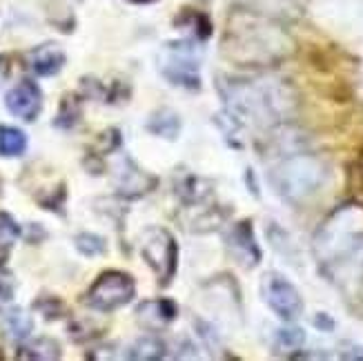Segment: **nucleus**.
<instances>
[{
    "label": "nucleus",
    "mask_w": 363,
    "mask_h": 361,
    "mask_svg": "<svg viewBox=\"0 0 363 361\" xmlns=\"http://www.w3.org/2000/svg\"><path fill=\"white\" fill-rule=\"evenodd\" d=\"M130 359L138 361H154V359H163L165 357V343L159 337H140L132 343V348L128 352Z\"/></svg>",
    "instance_id": "nucleus-17"
},
{
    "label": "nucleus",
    "mask_w": 363,
    "mask_h": 361,
    "mask_svg": "<svg viewBox=\"0 0 363 361\" xmlns=\"http://www.w3.org/2000/svg\"><path fill=\"white\" fill-rule=\"evenodd\" d=\"M140 255H143L145 263L152 268L161 286H167L172 277L177 272V259H179V248L172 237V232L165 228H150L140 237Z\"/></svg>",
    "instance_id": "nucleus-6"
},
{
    "label": "nucleus",
    "mask_w": 363,
    "mask_h": 361,
    "mask_svg": "<svg viewBox=\"0 0 363 361\" xmlns=\"http://www.w3.org/2000/svg\"><path fill=\"white\" fill-rule=\"evenodd\" d=\"M34 321L23 308H11L3 315V333L9 341H25L31 335Z\"/></svg>",
    "instance_id": "nucleus-14"
},
{
    "label": "nucleus",
    "mask_w": 363,
    "mask_h": 361,
    "mask_svg": "<svg viewBox=\"0 0 363 361\" xmlns=\"http://www.w3.org/2000/svg\"><path fill=\"white\" fill-rule=\"evenodd\" d=\"M261 294L265 304L272 308V312L283 321H294L301 317L303 312V299L298 290L290 281L279 272H267L261 281Z\"/></svg>",
    "instance_id": "nucleus-8"
},
{
    "label": "nucleus",
    "mask_w": 363,
    "mask_h": 361,
    "mask_svg": "<svg viewBox=\"0 0 363 361\" xmlns=\"http://www.w3.org/2000/svg\"><path fill=\"white\" fill-rule=\"evenodd\" d=\"M9 301H11V288L5 284V281H0V310H3Z\"/></svg>",
    "instance_id": "nucleus-23"
},
{
    "label": "nucleus",
    "mask_w": 363,
    "mask_h": 361,
    "mask_svg": "<svg viewBox=\"0 0 363 361\" xmlns=\"http://www.w3.org/2000/svg\"><path fill=\"white\" fill-rule=\"evenodd\" d=\"M177 319V306L169 299H152L143 301L136 308V321L147 331H161L167 323Z\"/></svg>",
    "instance_id": "nucleus-11"
},
{
    "label": "nucleus",
    "mask_w": 363,
    "mask_h": 361,
    "mask_svg": "<svg viewBox=\"0 0 363 361\" xmlns=\"http://www.w3.org/2000/svg\"><path fill=\"white\" fill-rule=\"evenodd\" d=\"M5 105L13 116L31 123V121H36V116L40 114L43 91L34 81H21L18 85L7 91Z\"/></svg>",
    "instance_id": "nucleus-9"
},
{
    "label": "nucleus",
    "mask_w": 363,
    "mask_h": 361,
    "mask_svg": "<svg viewBox=\"0 0 363 361\" xmlns=\"http://www.w3.org/2000/svg\"><path fill=\"white\" fill-rule=\"evenodd\" d=\"M363 237V210L359 206H345L333 214L319 230L314 248L325 263L341 261L354 255Z\"/></svg>",
    "instance_id": "nucleus-3"
},
{
    "label": "nucleus",
    "mask_w": 363,
    "mask_h": 361,
    "mask_svg": "<svg viewBox=\"0 0 363 361\" xmlns=\"http://www.w3.org/2000/svg\"><path fill=\"white\" fill-rule=\"evenodd\" d=\"M325 181V167L319 159L308 154L290 156L283 163H279L272 172L274 190L292 203L303 201L314 194Z\"/></svg>",
    "instance_id": "nucleus-4"
},
{
    "label": "nucleus",
    "mask_w": 363,
    "mask_h": 361,
    "mask_svg": "<svg viewBox=\"0 0 363 361\" xmlns=\"http://www.w3.org/2000/svg\"><path fill=\"white\" fill-rule=\"evenodd\" d=\"M27 60H29V67L38 76H54L65 65V52H62L56 43H45V45L34 47V50L29 52Z\"/></svg>",
    "instance_id": "nucleus-12"
},
{
    "label": "nucleus",
    "mask_w": 363,
    "mask_h": 361,
    "mask_svg": "<svg viewBox=\"0 0 363 361\" xmlns=\"http://www.w3.org/2000/svg\"><path fill=\"white\" fill-rule=\"evenodd\" d=\"M156 67L172 85L185 89L201 87V62L194 45L189 40H174L163 45L159 56H156Z\"/></svg>",
    "instance_id": "nucleus-5"
},
{
    "label": "nucleus",
    "mask_w": 363,
    "mask_h": 361,
    "mask_svg": "<svg viewBox=\"0 0 363 361\" xmlns=\"http://www.w3.org/2000/svg\"><path fill=\"white\" fill-rule=\"evenodd\" d=\"M27 150V136L11 125H0V154L3 156H21Z\"/></svg>",
    "instance_id": "nucleus-18"
},
{
    "label": "nucleus",
    "mask_w": 363,
    "mask_h": 361,
    "mask_svg": "<svg viewBox=\"0 0 363 361\" xmlns=\"http://www.w3.org/2000/svg\"><path fill=\"white\" fill-rule=\"evenodd\" d=\"M36 308H40L45 312V317H50V319L60 317V312H62V304H58L56 299H43L36 304Z\"/></svg>",
    "instance_id": "nucleus-22"
},
{
    "label": "nucleus",
    "mask_w": 363,
    "mask_h": 361,
    "mask_svg": "<svg viewBox=\"0 0 363 361\" xmlns=\"http://www.w3.org/2000/svg\"><path fill=\"white\" fill-rule=\"evenodd\" d=\"M303 331H298V328H286V331H279V341L283 343L286 348H296L303 343Z\"/></svg>",
    "instance_id": "nucleus-21"
},
{
    "label": "nucleus",
    "mask_w": 363,
    "mask_h": 361,
    "mask_svg": "<svg viewBox=\"0 0 363 361\" xmlns=\"http://www.w3.org/2000/svg\"><path fill=\"white\" fill-rule=\"evenodd\" d=\"M60 357V346L54 339H34L25 343L18 352V359H36V361H54Z\"/></svg>",
    "instance_id": "nucleus-16"
},
{
    "label": "nucleus",
    "mask_w": 363,
    "mask_h": 361,
    "mask_svg": "<svg viewBox=\"0 0 363 361\" xmlns=\"http://www.w3.org/2000/svg\"><path fill=\"white\" fill-rule=\"evenodd\" d=\"M134 292L136 286L130 274L118 270H107L94 281L85 301L89 308L99 312H112L116 308H123L125 304H130L134 299Z\"/></svg>",
    "instance_id": "nucleus-7"
},
{
    "label": "nucleus",
    "mask_w": 363,
    "mask_h": 361,
    "mask_svg": "<svg viewBox=\"0 0 363 361\" xmlns=\"http://www.w3.org/2000/svg\"><path fill=\"white\" fill-rule=\"evenodd\" d=\"M281 31L250 13H234L223 38V54L236 62H263L281 54Z\"/></svg>",
    "instance_id": "nucleus-2"
},
{
    "label": "nucleus",
    "mask_w": 363,
    "mask_h": 361,
    "mask_svg": "<svg viewBox=\"0 0 363 361\" xmlns=\"http://www.w3.org/2000/svg\"><path fill=\"white\" fill-rule=\"evenodd\" d=\"M114 183H116V192L121 196L138 199V196H143L152 190V187L156 185V179L150 177L147 172H143L134 161H130L128 156H125L116 167Z\"/></svg>",
    "instance_id": "nucleus-10"
},
{
    "label": "nucleus",
    "mask_w": 363,
    "mask_h": 361,
    "mask_svg": "<svg viewBox=\"0 0 363 361\" xmlns=\"http://www.w3.org/2000/svg\"><path fill=\"white\" fill-rule=\"evenodd\" d=\"M230 250H232V255L239 259V263H245L247 268L257 265L261 252H259V245L255 241L250 223H239L230 232Z\"/></svg>",
    "instance_id": "nucleus-13"
},
{
    "label": "nucleus",
    "mask_w": 363,
    "mask_h": 361,
    "mask_svg": "<svg viewBox=\"0 0 363 361\" xmlns=\"http://www.w3.org/2000/svg\"><path fill=\"white\" fill-rule=\"evenodd\" d=\"M76 250L85 257H99L105 252V241L99 234H91V232H83L76 237Z\"/></svg>",
    "instance_id": "nucleus-20"
},
{
    "label": "nucleus",
    "mask_w": 363,
    "mask_h": 361,
    "mask_svg": "<svg viewBox=\"0 0 363 361\" xmlns=\"http://www.w3.org/2000/svg\"><path fill=\"white\" fill-rule=\"evenodd\" d=\"M147 130L161 138L174 140L181 134V118L177 112H172V109H165V107L156 109L147 121Z\"/></svg>",
    "instance_id": "nucleus-15"
},
{
    "label": "nucleus",
    "mask_w": 363,
    "mask_h": 361,
    "mask_svg": "<svg viewBox=\"0 0 363 361\" xmlns=\"http://www.w3.org/2000/svg\"><path fill=\"white\" fill-rule=\"evenodd\" d=\"M230 112L247 125H272L292 112V99L279 81H230L223 89Z\"/></svg>",
    "instance_id": "nucleus-1"
},
{
    "label": "nucleus",
    "mask_w": 363,
    "mask_h": 361,
    "mask_svg": "<svg viewBox=\"0 0 363 361\" xmlns=\"http://www.w3.org/2000/svg\"><path fill=\"white\" fill-rule=\"evenodd\" d=\"M18 234H21V228L13 221V216L7 212H0V255L9 252V248L16 243Z\"/></svg>",
    "instance_id": "nucleus-19"
},
{
    "label": "nucleus",
    "mask_w": 363,
    "mask_h": 361,
    "mask_svg": "<svg viewBox=\"0 0 363 361\" xmlns=\"http://www.w3.org/2000/svg\"><path fill=\"white\" fill-rule=\"evenodd\" d=\"M130 3H136V5H145V3H152V0H130Z\"/></svg>",
    "instance_id": "nucleus-24"
}]
</instances>
